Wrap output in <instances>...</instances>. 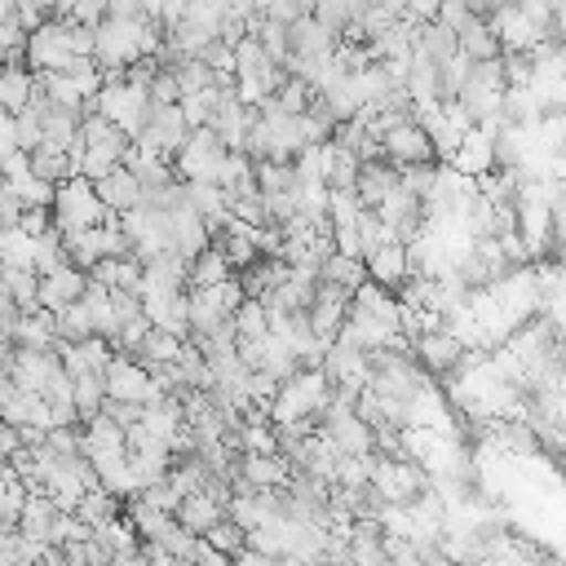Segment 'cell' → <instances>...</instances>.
<instances>
[{"mask_svg":"<svg viewBox=\"0 0 566 566\" xmlns=\"http://www.w3.org/2000/svg\"><path fill=\"white\" fill-rule=\"evenodd\" d=\"M4 292L22 310H40V270L35 265H4Z\"/></svg>","mask_w":566,"mask_h":566,"instance_id":"484cf974","label":"cell"},{"mask_svg":"<svg viewBox=\"0 0 566 566\" xmlns=\"http://www.w3.org/2000/svg\"><path fill=\"white\" fill-rule=\"evenodd\" d=\"M367 279H376V283H385V287H402V279L411 274V248L402 243V239H389V243H380V248H371L367 256Z\"/></svg>","mask_w":566,"mask_h":566,"instance_id":"5bb4252c","label":"cell"},{"mask_svg":"<svg viewBox=\"0 0 566 566\" xmlns=\"http://www.w3.org/2000/svg\"><path fill=\"white\" fill-rule=\"evenodd\" d=\"M44 4L53 18H71V9H75V0H44Z\"/></svg>","mask_w":566,"mask_h":566,"instance_id":"f6af8a7d","label":"cell"},{"mask_svg":"<svg viewBox=\"0 0 566 566\" xmlns=\"http://www.w3.org/2000/svg\"><path fill=\"white\" fill-rule=\"evenodd\" d=\"M230 274H234V265H230V256H226V248L217 239L190 261V287H208V283H221Z\"/></svg>","mask_w":566,"mask_h":566,"instance_id":"cb8c5ba5","label":"cell"},{"mask_svg":"<svg viewBox=\"0 0 566 566\" xmlns=\"http://www.w3.org/2000/svg\"><path fill=\"white\" fill-rule=\"evenodd\" d=\"M164 389L155 380V371L137 358V354H115V363L106 367V398H128V402H155Z\"/></svg>","mask_w":566,"mask_h":566,"instance_id":"8992f818","label":"cell"},{"mask_svg":"<svg viewBox=\"0 0 566 566\" xmlns=\"http://www.w3.org/2000/svg\"><path fill=\"white\" fill-rule=\"evenodd\" d=\"M71 57H75V49H71V22H66V18H44V22L31 31L27 62H31L35 71H62Z\"/></svg>","mask_w":566,"mask_h":566,"instance_id":"ba28073f","label":"cell"},{"mask_svg":"<svg viewBox=\"0 0 566 566\" xmlns=\"http://www.w3.org/2000/svg\"><path fill=\"white\" fill-rule=\"evenodd\" d=\"M274 97H279V106H283V111H296V115H301V111H310V102H314V84H310V80H301V75H287V80H283V88H279Z\"/></svg>","mask_w":566,"mask_h":566,"instance_id":"e575fe53","label":"cell"},{"mask_svg":"<svg viewBox=\"0 0 566 566\" xmlns=\"http://www.w3.org/2000/svg\"><path fill=\"white\" fill-rule=\"evenodd\" d=\"M93 186H97V195H102V203H106L111 212H128V208H137V203L146 199V186H142V177H137L128 164H119L115 172L97 177Z\"/></svg>","mask_w":566,"mask_h":566,"instance_id":"e0dca14e","label":"cell"},{"mask_svg":"<svg viewBox=\"0 0 566 566\" xmlns=\"http://www.w3.org/2000/svg\"><path fill=\"white\" fill-rule=\"evenodd\" d=\"M27 478L4 460L0 469V526H18L22 522V509H27Z\"/></svg>","mask_w":566,"mask_h":566,"instance_id":"603a6c76","label":"cell"},{"mask_svg":"<svg viewBox=\"0 0 566 566\" xmlns=\"http://www.w3.org/2000/svg\"><path fill=\"white\" fill-rule=\"evenodd\" d=\"M327 402H332V376L323 367H301L279 385L270 416H274V424H287L301 416H323Z\"/></svg>","mask_w":566,"mask_h":566,"instance_id":"6da1fadb","label":"cell"},{"mask_svg":"<svg viewBox=\"0 0 566 566\" xmlns=\"http://www.w3.org/2000/svg\"><path fill=\"white\" fill-rule=\"evenodd\" d=\"M323 371L332 376V385H367V380H371V349L349 345V340L336 336V340L327 345Z\"/></svg>","mask_w":566,"mask_h":566,"instance_id":"8fae6325","label":"cell"},{"mask_svg":"<svg viewBox=\"0 0 566 566\" xmlns=\"http://www.w3.org/2000/svg\"><path fill=\"white\" fill-rule=\"evenodd\" d=\"M398 172H402V186H407V190H416L420 199L438 186V164H433V159H429V164H402Z\"/></svg>","mask_w":566,"mask_h":566,"instance_id":"8d00e7d4","label":"cell"},{"mask_svg":"<svg viewBox=\"0 0 566 566\" xmlns=\"http://www.w3.org/2000/svg\"><path fill=\"white\" fill-rule=\"evenodd\" d=\"M22 226H27L31 234H44V230H53L57 221H53V208H27V212H22Z\"/></svg>","mask_w":566,"mask_h":566,"instance_id":"7bdbcfd3","label":"cell"},{"mask_svg":"<svg viewBox=\"0 0 566 566\" xmlns=\"http://www.w3.org/2000/svg\"><path fill=\"white\" fill-rule=\"evenodd\" d=\"M13 124H18V146H22V150H40V146H44V119H40L35 106L18 111Z\"/></svg>","mask_w":566,"mask_h":566,"instance_id":"d590c367","label":"cell"},{"mask_svg":"<svg viewBox=\"0 0 566 566\" xmlns=\"http://www.w3.org/2000/svg\"><path fill=\"white\" fill-rule=\"evenodd\" d=\"M491 27L500 31V44H504V53H531L535 44H544V40H553L548 35V27L544 22H535L517 0H509V4H500L495 13H491Z\"/></svg>","mask_w":566,"mask_h":566,"instance_id":"52a82bcc","label":"cell"},{"mask_svg":"<svg viewBox=\"0 0 566 566\" xmlns=\"http://www.w3.org/2000/svg\"><path fill=\"white\" fill-rule=\"evenodd\" d=\"M93 332H97V327H93V314H88L84 296L71 301L66 310H57V336H62V340H84V336H93Z\"/></svg>","mask_w":566,"mask_h":566,"instance_id":"4dcf8cb0","label":"cell"},{"mask_svg":"<svg viewBox=\"0 0 566 566\" xmlns=\"http://www.w3.org/2000/svg\"><path fill=\"white\" fill-rule=\"evenodd\" d=\"M314 13H318L327 27L345 31L349 22H358V18L367 13V0H318V4H314Z\"/></svg>","mask_w":566,"mask_h":566,"instance_id":"d6a6232c","label":"cell"},{"mask_svg":"<svg viewBox=\"0 0 566 566\" xmlns=\"http://www.w3.org/2000/svg\"><path fill=\"white\" fill-rule=\"evenodd\" d=\"M22 212H27L22 195H18L13 186H4V195H0V217H4V226H22Z\"/></svg>","mask_w":566,"mask_h":566,"instance_id":"60d3db41","label":"cell"},{"mask_svg":"<svg viewBox=\"0 0 566 566\" xmlns=\"http://www.w3.org/2000/svg\"><path fill=\"white\" fill-rule=\"evenodd\" d=\"M217 106H221V84H208V88H195V93H181V111L190 119V128H203L217 119Z\"/></svg>","mask_w":566,"mask_h":566,"instance_id":"f1b7e54d","label":"cell"},{"mask_svg":"<svg viewBox=\"0 0 566 566\" xmlns=\"http://www.w3.org/2000/svg\"><path fill=\"white\" fill-rule=\"evenodd\" d=\"M473 18V9H469V0H442V9H438V22H447L455 35H460V27Z\"/></svg>","mask_w":566,"mask_h":566,"instance_id":"ab89813d","label":"cell"},{"mask_svg":"<svg viewBox=\"0 0 566 566\" xmlns=\"http://www.w3.org/2000/svg\"><path fill=\"white\" fill-rule=\"evenodd\" d=\"M75 407L84 420L106 407V371H80L75 376Z\"/></svg>","mask_w":566,"mask_h":566,"instance_id":"f546056e","label":"cell"},{"mask_svg":"<svg viewBox=\"0 0 566 566\" xmlns=\"http://www.w3.org/2000/svg\"><path fill=\"white\" fill-rule=\"evenodd\" d=\"M40 252V234H31L27 226H4L0 230V256L4 265H35Z\"/></svg>","mask_w":566,"mask_h":566,"instance_id":"d4e9b609","label":"cell"},{"mask_svg":"<svg viewBox=\"0 0 566 566\" xmlns=\"http://www.w3.org/2000/svg\"><path fill=\"white\" fill-rule=\"evenodd\" d=\"M385 159H394L398 168L402 164H429V159H438V146H433L429 128L416 115H407L385 133Z\"/></svg>","mask_w":566,"mask_h":566,"instance_id":"9c48e42d","label":"cell"},{"mask_svg":"<svg viewBox=\"0 0 566 566\" xmlns=\"http://www.w3.org/2000/svg\"><path fill=\"white\" fill-rule=\"evenodd\" d=\"M398 181H402V172H398L394 159H363V172H358L354 190H358V199L367 208H380L389 199V190H398Z\"/></svg>","mask_w":566,"mask_h":566,"instance_id":"ac0fdd59","label":"cell"},{"mask_svg":"<svg viewBox=\"0 0 566 566\" xmlns=\"http://www.w3.org/2000/svg\"><path fill=\"white\" fill-rule=\"evenodd\" d=\"M190 336H177V332H164V327H150V336L142 340V349H137V358L146 363V367H159V363H177V354H181V345H186Z\"/></svg>","mask_w":566,"mask_h":566,"instance_id":"4316f807","label":"cell"},{"mask_svg":"<svg viewBox=\"0 0 566 566\" xmlns=\"http://www.w3.org/2000/svg\"><path fill=\"white\" fill-rule=\"evenodd\" d=\"M111 217V208L102 203L93 177H66L57 186V199H53V221L62 234L71 230H88V226H102Z\"/></svg>","mask_w":566,"mask_h":566,"instance_id":"7a4b0ae2","label":"cell"},{"mask_svg":"<svg viewBox=\"0 0 566 566\" xmlns=\"http://www.w3.org/2000/svg\"><path fill=\"white\" fill-rule=\"evenodd\" d=\"M447 164H455L460 172H473V177H482V172L500 168V159H495V133H486L482 124H473Z\"/></svg>","mask_w":566,"mask_h":566,"instance_id":"9a60e30c","label":"cell"},{"mask_svg":"<svg viewBox=\"0 0 566 566\" xmlns=\"http://www.w3.org/2000/svg\"><path fill=\"white\" fill-rule=\"evenodd\" d=\"M150 88H142V84H128V80H115V84H106L102 93H97V111L102 115H111L133 142L142 137V128L150 124Z\"/></svg>","mask_w":566,"mask_h":566,"instance_id":"5b68a950","label":"cell"},{"mask_svg":"<svg viewBox=\"0 0 566 566\" xmlns=\"http://www.w3.org/2000/svg\"><path fill=\"white\" fill-rule=\"evenodd\" d=\"M150 102H181V80H177V71H172V62L159 66V75H155V84H150Z\"/></svg>","mask_w":566,"mask_h":566,"instance_id":"74e56055","label":"cell"},{"mask_svg":"<svg viewBox=\"0 0 566 566\" xmlns=\"http://www.w3.org/2000/svg\"><path fill=\"white\" fill-rule=\"evenodd\" d=\"M208 539H212V544H217L221 553L239 557V553H243V544H248V526H239V522H234V517L226 513V517H221V522H217V526L208 531Z\"/></svg>","mask_w":566,"mask_h":566,"instance_id":"836d02e7","label":"cell"},{"mask_svg":"<svg viewBox=\"0 0 566 566\" xmlns=\"http://www.w3.org/2000/svg\"><path fill=\"white\" fill-rule=\"evenodd\" d=\"M473 66H478V57H469L464 49L451 53V57L442 62V97H460L464 84H469V75H473Z\"/></svg>","mask_w":566,"mask_h":566,"instance_id":"1f68e13d","label":"cell"},{"mask_svg":"<svg viewBox=\"0 0 566 566\" xmlns=\"http://www.w3.org/2000/svg\"><path fill=\"white\" fill-rule=\"evenodd\" d=\"M226 159H230V146L221 142V133L212 124H203V128H190V137L172 164H177L181 181H221Z\"/></svg>","mask_w":566,"mask_h":566,"instance_id":"277c9868","label":"cell"},{"mask_svg":"<svg viewBox=\"0 0 566 566\" xmlns=\"http://www.w3.org/2000/svg\"><path fill=\"white\" fill-rule=\"evenodd\" d=\"M460 49L469 53V57H500L504 53V44H500V31L491 27V13H473L464 27H460Z\"/></svg>","mask_w":566,"mask_h":566,"instance_id":"7402d4cb","label":"cell"},{"mask_svg":"<svg viewBox=\"0 0 566 566\" xmlns=\"http://www.w3.org/2000/svg\"><path fill=\"white\" fill-rule=\"evenodd\" d=\"M340 44V31L327 27L318 13H305L292 22V57H332Z\"/></svg>","mask_w":566,"mask_h":566,"instance_id":"4fadbf2b","label":"cell"},{"mask_svg":"<svg viewBox=\"0 0 566 566\" xmlns=\"http://www.w3.org/2000/svg\"><path fill=\"white\" fill-rule=\"evenodd\" d=\"M349 301H354V292L349 287H340V283H318V296H314V305H310V318H314V332L323 336V340H336L340 336V327H345V318H349Z\"/></svg>","mask_w":566,"mask_h":566,"instance_id":"30bf717a","label":"cell"},{"mask_svg":"<svg viewBox=\"0 0 566 566\" xmlns=\"http://www.w3.org/2000/svg\"><path fill=\"white\" fill-rule=\"evenodd\" d=\"M111 18V0H75V9H71V18L66 22H106Z\"/></svg>","mask_w":566,"mask_h":566,"instance_id":"f35d334b","label":"cell"},{"mask_svg":"<svg viewBox=\"0 0 566 566\" xmlns=\"http://www.w3.org/2000/svg\"><path fill=\"white\" fill-rule=\"evenodd\" d=\"M177 517L195 531V535H208L221 517H226V504L217 500V491H208V486H199V491H190L186 500H181V509H177Z\"/></svg>","mask_w":566,"mask_h":566,"instance_id":"44dd1931","label":"cell"},{"mask_svg":"<svg viewBox=\"0 0 566 566\" xmlns=\"http://www.w3.org/2000/svg\"><path fill=\"white\" fill-rule=\"evenodd\" d=\"M438 9H442V0H407V18H416V22L438 18Z\"/></svg>","mask_w":566,"mask_h":566,"instance_id":"ee69618b","label":"cell"},{"mask_svg":"<svg viewBox=\"0 0 566 566\" xmlns=\"http://www.w3.org/2000/svg\"><path fill=\"white\" fill-rule=\"evenodd\" d=\"M31 97H35V66L31 62H9L4 75H0V106L9 115H18V111L31 106Z\"/></svg>","mask_w":566,"mask_h":566,"instance_id":"d6986e66","label":"cell"},{"mask_svg":"<svg viewBox=\"0 0 566 566\" xmlns=\"http://www.w3.org/2000/svg\"><path fill=\"white\" fill-rule=\"evenodd\" d=\"M84 292H88V270H80L75 261H66V265L40 274V305L53 310V314L66 310L71 301H80Z\"/></svg>","mask_w":566,"mask_h":566,"instance_id":"7c38bea8","label":"cell"},{"mask_svg":"<svg viewBox=\"0 0 566 566\" xmlns=\"http://www.w3.org/2000/svg\"><path fill=\"white\" fill-rule=\"evenodd\" d=\"M371 482H376V491L389 500V504H411L416 495H424L429 486H433V473L420 464V460H411V455H385V451H376V460H371Z\"/></svg>","mask_w":566,"mask_h":566,"instance_id":"3957f363","label":"cell"},{"mask_svg":"<svg viewBox=\"0 0 566 566\" xmlns=\"http://www.w3.org/2000/svg\"><path fill=\"white\" fill-rule=\"evenodd\" d=\"M27 447V438H22V424H13V420H4L0 424V460H9L13 451H22Z\"/></svg>","mask_w":566,"mask_h":566,"instance_id":"b9f144b4","label":"cell"},{"mask_svg":"<svg viewBox=\"0 0 566 566\" xmlns=\"http://www.w3.org/2000/svg\"><path fill=\"white\" fill-rule=\"evenodd\" d=\"M416 358H420L433 376H451V371L464 363V345H460V336H451L447 327H438V332H429V336L416 340Z\"/></svg>","mask_w":566,"mask_h":566,"instance_id":"2e32d148","label":"cell"},{"mask_svg":"<svg viewBox=\"0 0 566 566\" xmlns=\"http://www.w3.org/2000/svg\"><path fill=\"white\" fill-rule=\"evenodd\" d=\"M75 513H80L84 522H93V526H97V522H106V517L124 513V495H115L111 486H102V482H97V486H88V491H84V500H80V509H75Z\"/></svg>","mask_w":566,"mask_h":566,"instance_id":"83f0119b","label":"cell"},{"mask_svg":"<svg viewBox=\"0 0 566 566\" xmlns=\"http://www.w3.org/2000/svg\"><path fill=\"white\" fill-rule=\"evenodd\" d=\"M358 172H363L358 146L340 142V137H327V186L332 190H354L358 186Z\"/></svg>","mask_w":566,"mask_h":566,"instance_id":"ffe728a7","label":"cell"}]
</instances>
